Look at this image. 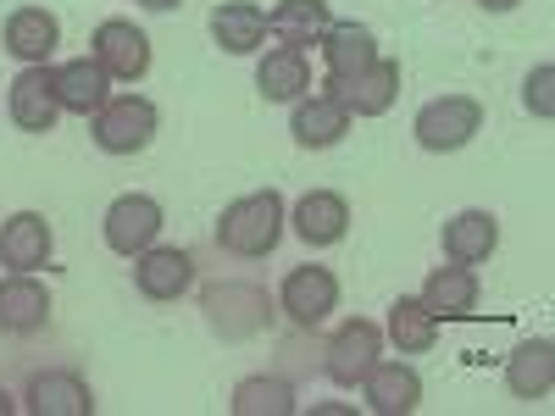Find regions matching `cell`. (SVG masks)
<instances>
[{"mask_svg": "<svg viewBox=\"0 0 555 416\" xmlns=\"http://www.w3.org/2000/svg\"><path fill=\"white\" fill-rule=\"evenodd\" d=\"M278 239H284V195L278 190L240 195L217 217V250H228L234 261H261L278 250Z\"/></svg>", "mask_w": 555, "mask_h": 416, "instance_id": "cell-1", "label": "cell"}, {"mask_svg": "<svg viewBox=\"0 0 555 416\" xmlns=\"http://www.w3.org/2000/svg\"><path fill=\"white\" fill-rule=\"evenodd\" d=\"M211 334L222 339H250L261 328H272V300L261 284H240V277H228V284H211L206 300H201Z\"/></svg>", "mask_w": 555, "mask_h": 416, "instance_id": "cell-2", "label": "cell"}, {"mask_svg": "<svg viewBox=\"0 0 555 416\" xmlns=\"http://www.w3.org/2000/svg\"><path fill=\"white\" fill-rule=\"evenodd\" d=\"M156 106L145 95H112L95 117H89V133H95V145L106 156H133V151H145L151 139H156Z\"/></svg>", "mask_w": 555, "mask_h": 416, "instance_id": "cell-3", "label": "cell"}, {"mask_svg": "<svg viewBox=\"0 0 555 416\" xmlns=\"http://www.w3.org/2000/svg\"><path fill=\"white\" fill-rule=\"evenodd\" d=\"M478 128H483V106H478L473 95H439V101H428L423 112H416V122H411L416 145L434 151V156L473 145Z\"/></svg>", "mask_w": 555, "mask_h": 416, "instance_id": "cell-4", "label": "cell"}, {"mask_svg": "<svg viewBox=\"0 0 555 416\" xmlns=\"http://www.w3.org/2000/svg\"><path fill=\"white\" fill-rule=\"evenodd\" d=\"M278 311H284L300 334L322 328L339 311V277L328 266H295L284 284H278Z\"/></svg>", "mask_w": 555, "mask_h": 416, "instance_id": "cell-5", "label": "cell"}, {"mask_svg": "<svg viewBox=\"0 0 555 416\" xmlns=\"http://www.w3.org/2000/svg\"><path fill=\"white\" fill-rule=\"evenodd\" d=\"M378 355H384V328L366 322V316H350L345 328L322 344V373H328L339 389H356L378 366Z\"/></svg>", "mask_w": 555, "mask_h": 416, "instance_id": "cell-6", "label": "cell"}, {"mask_svg": "<svg viewBox=\"0 0 555 416\" xmlns=\"http://www.w3.org/2000/svg\"><path fill=\"white\" fill-rule=\"evenodd\" d=\"M89 56L112 73V83H139L151 73V39H145V28H133L128 17H106L95 28V39H89Z\"/></svg>", "mask_w": 555, "mask_h": 416, "instance_id": "cell-7", "label": "cell"}, {"mask_svg": "<svg viewBox=\"0 0 555 416\" xmlns=\"http://www.w3.org/2000/svg\"><path fill=\"white\" fill-rule=\"evenodd\" d=\"M23 405L34 416H95V389H89L83 373H73V366H44V373L28 378Z\"/></svg>", "mask_w": 555, "mask_h": 416, "instance_id": "cell-8", "label": "cell"}, {"mask_svg": "<svg viewBox=\"0 0 555 416\" xmlns=\"http://www.w3.org/2000/svg\"><path fill=\"white\" fill-rule=\"evenodd\" d=\"M190 284H195V256L190 250H178V245H151V250H139L133 256V289L145 295V300H156V306H167V300H178V295H190Z\"/></svg>", "mask_w": 555, "mask_h": 416, "instance_id": "cell-9", "label": "cell"}, {"mask_svg": "<svg viewBox=\"0 0 555 416\" xmlns=\"http://www.w3.org/2000/svg\"><path fill=\"white\" fill-rule=\"evenodd\" d=\"M51 328V289L34 272H12L0 284V334L7 339H34Z\"/></svg>", "mask_w": 555, "mask_h": 416, "instance_id": "cell-10", "label": "cell"}, {"mask_svg": "<svg viewBox=\"0 0 555 416\" xmlns=\"http://www.w3.org/2000/svg\"><path fill=\"white\" fill-rule=\"evenodd\" d=\"M51 89H56L62 112H73V117H95V112L112 101V73H106L95 56H78V62L51 67Z\"/></svg>", "mask_w": 555, "mask_h": 416, "instance_id": "cell-11", "label": "cell"}, {"mask_svg": "<svg viewBox=\"0 0 555 416\" xmlns=\"http://www.w3.org/2000/svg\"><path fill=\"white\" fill-rule=\"evenodd\" d=\"M156 234H162V206L151 200V195H122V200H112V211H106V245L117 250V256H139V250H151L156 245Z\"/></svg>", "mask_w": 555, "mask_h": 416, "instance_id": "cell-12", "label": "cell"}, {"mask_svg": "<svg viewBox=\"0 0 555 416\" xmlns=\"http://www.w3.org/2000/svg\"><path fill=\"white\" fill-rule=\"evenodd\" d=\"M7 112L23 133H51L56 117H62V101L51 89V67H23L12 78V95H7Z\"/></svg>", "mask_w": 555, "mask_h": 416, "instance_id": "cell-13", "label": "cell"}, {"mask_svg": "<svg viewBox=\"0 0 555 416\" xmlns=\"http://www.w3.org/2000/svg\"><path fill=\"white\" fill-rule=\"evenodd\" d=\"M322 62H328V83L322 89H339L350 83L356 73H366L378 62V39L366 23H334L328 34H322Z\"/></svg>", "mask_w": 555, "mask_h": 416, "instance_id": "cell-14", "label": "cell"}, {"mask_svg": "<svg viewBox=\"0 0 555 416\" xmlns=\"http://www.w3.org/2000/svg\"><path fill=\"white\" fill-rule=\"evenodd\" d=\"M289 133H295V145H306V151H328V145H339V139L350 133V112L328 95V89H306V95L295 101V117H289Z\"/></svg>", "mask_w": 555, "mask_h": 416, "instance_id": "cell-15", "label": "cell"}, {"mask_svg": "<svg viewBox=\"0 0 555 416\" xmlns=\"http://www.w3.org/2000/svg\"><path fill=\"white\" fill-rule=\"evenodd\" d=\"M328 95H334L350 117H384V112L395 106V95H400V62H395V56H378L366 73H356L350 83L328 89Z\"/></svg>", "mask_w": 555, "mask_h": 416, "instance_id": "cell-16", "label": "cell"}, {"mask_svg": "<svg viewBox=\"0 0 555 416\" xmlns=\"http://www.w3.org/2000/svg\"><path fill=\"white\" fill-rule=\"evenodd\" d=\"M7 51L23 62V67H44L56 56V44H62V23H56V12H44V6H17L12 17H7Z\"/></svg>", "mask_w": 555, "mask_h": 416, "instance_id": "cell-17", "label": "cell"}, {"mask_svg": "<svg viewBox=\"0 0 555 416\" xmlns=\"http://www.w3.org/2000/svg\"><path fill=\"white\" fill-rule=\"evenodd\" d=\"M334 28L328 0H278L267 12V34L289 51H306V44H322V34Z\"/></svg>", "mask_w": 555, "mask_h": 416, "instance_id": "cell-18", "label": "cell"}, {"mask_svg": "<svg viewBox=\"0 0 555 416\" xmlns=\"http://www.w3.org/2000/svg\"><path fill=\"white\" fill-rule=\"evenodd\" d=\"M423 300L439 322H455V316H473L478 311V272L473 266H461V261H450V266H434L428 272V284H423Z\"/></svg>", "mask_w": 555, "mask_h": 416, "instance_id": "cell-19", "label": "cell"}, {"mask_svg": "<svg viewBox=\"0 0 555 416\" xmlns=\"http://www.w3.org/2000/svg\"><path fill=\"white\" fill-rule=\"evenodd\" d=\"M0 261H7L12 272H39L44 261H51V222H44L39 211H17L0 222Z\"/></svg>", "mask_w": 555, "mask_h": 416, "instance_id": "cell-20", "label": "cell"}, {"mask_svg": "<svg viewBox=\"0 0 555 416\" xmlns=\"http://www.w3.org/2000/svg\"><path fill=\"white\" fill-rule=\"evenodd\" d=\"M361 389H366V405L378 416H411L423 405V378H416L405 361H378L373 373L361 378Z\"/></svg>", "mask_w": 555, "mask_h": 416, "instance_id": "cell-21", "label": "cell"}, {"mask_svg": "<svg viewBox=\"0 0 555 416\" xmlns=\"http://www.w3.org/2000/svg\"><path fill=\"white\" fill-rule=\"evenodd\" d=\"M439 245H444L450 261L478 266V261H489L494 245H500V222H494V211H478V206H473V211H455V217L444 222Z\"/></svg>", "mask_w": 555, "mask_h": 416, "instance_id": "cell-22", "label": "cell"}, {"mask_svg": "<svg viewBox=\"0 0 555 416\" xmlns=\"http://www.w3.org/2000/svg\"><path fill=\"white\" fill-rule=\"evenodd\" d=\"M295 234H300L311 250L339 245V239L350 234V206H345V195H334V190H311V195L295 206Z\"/></svg>", "mask_w": 555, "mask_h": 416, "instance_id": "cell-23", "label": "cell"}, {"mask_svg": "<svg viewBox=\"0 0 555 416\" xmlns=\"http://www.w3.org/2000/svg\"><path fill=\"white\" fill-rule=\"evenodd\" d=\"M211 39L228 56H250L267 39V12L256 6V0H222V6L211 12Z\"/></svg>", "mask_w": 555, "mask_h": 416, "instance_id": "cell-24", "label": "cell"}, {"mask_svg": "<svg viewBox=\"0 0 555 416\" xmlns=\"http://www.w3.org/2000/svg\"><path fill=\"white\" fill-rule=\"evenodd\" d=\"M384 334H389V344H395L400 355H423V350L439 344V316L416 300V295H400V300L389 306Z\"/></svg>", "mask_w": 555, "mask_h": 416, "instance_id": "cell-25", "label": "cell"}, {"mask_svg": "<svg viewBox=\"0 0 555 416\" xmlns=\"http://www.w3.org/2000/svg\"><path fill=\"white\" fill-rule=\"evenodd\" d=\"M256 89H261L267 101H300L306 89H311V62H306V51H289V44L267 51L261 67H256Z\"/></svg>", "mask_w": 555, "mask_h": 416, "instance_id": "cell-26", "label": "cell"}, {"mask_svg": "<svg viewBox=\"0 0 555 416\" xmlns=\"http://www.w3.org/2000/svg\"><path fill=\"white\" fill-rule=\"evenodd\" d=\"M550 384H555V344L550 339L517 344V355L505 361V389L517 400H539V394H550Z\"/></svg>", "mask_w": 555, "mask_h": 416, "instance_id": "cell-27", "label": "cell"}, {"mask_svg": "<svg viewBox=\"0 0 555 416\" xmlns=\"http://www.w3.org/2000/svg\"><path fill=\"white\" fill-rule=\"evenodd\" d=\"M295 411V389L284 378H245L234 389V416H289Z\"/></svg>", "mask_w": 555, "mask_h": 416, "instance_id": "cell-28", "label": "cell"}, {"mask_svg": "<svg viewBox=\"0 0 555 416\" xmlns=\"http://www.w3.org/2000/svg\"><path fill=\"white\" fill-rule=\"evenodd\" d=\"M550 89H555V67L544 62V67H533L528 83H522V101H528L533 117H555V95H550Z\"/></svg>", "mask_w": 555, "mask_h": 416, "instance_id": "cell-29", "label": "cell"}, {"mask_svg": "<svg viewBox=\"0 0 555 416\" xmlns=\"http://www.w3.org/2000/svg\"><path fill=\"white\" fill-rule=\"evenodd\" d=\"M483 12H512V6H522V0H478Z\"/></svg>", "mask_w": 555, "mask_h": 416, "instance_id": "cell-30", "label": "cell"}, {"mask_svg": "<svg viewBox=\"0 0 555 416\" xmlns=\"http://www.w3.org/2000/svg\"><path fill=\"white\" fill-rule=\"evenodd\" d=\"M139 6H145V12H172L178 0H139Z\"/></svg>", "mask_w": 555, "mask_h": 416, "instance_id": "cell-31", "label": "cell"}, {"mask_svg": "<svg viewBox=\"0 0 555 416\" xmlns=\"http://www.w3.org/2000/svg\"><path fill=\"white\" fill-rule=\"evenodd\" d=\"M12 411H17V400H12L7 389H0V416H12Z\"/></svg>", "mask_w": 555, "mask_h": 416, "instance_id": "cell-32", "label": "cell"}]
</instances>
